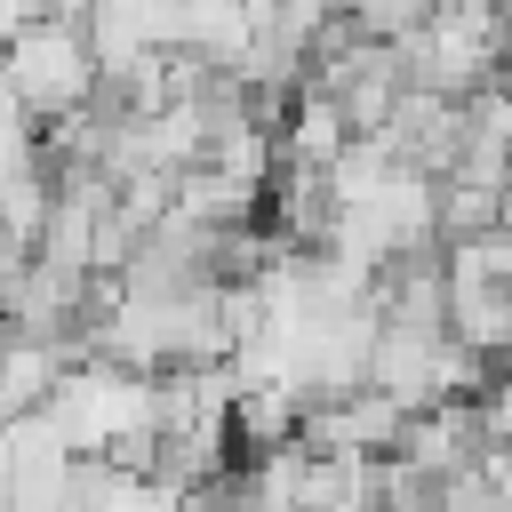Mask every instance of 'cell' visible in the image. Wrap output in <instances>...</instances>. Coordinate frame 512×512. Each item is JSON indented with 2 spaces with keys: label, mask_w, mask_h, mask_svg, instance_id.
Listing matches in <instances>:
<instances>
[{
  "label": "cell",
  "mask_w": 512,
  "mask_h": 512,
  "mask_svg": "<svg viewBox=\"0 0 512 512\" xmlns=\"http://www.w3.org/2000/svg\"><path fill=\"white\" fill-rule=\"evenodd\" d=\"M48 424L72 440L80 464H128V472H152V448H160V376L88 352V360H72V376L56 384Z\"/></svg>",
  "instance_id": "obj_1"
},
{
  "label": "cell",
  "mask_w": 512,
  "mask_h": 512,
  "mask_svg": "<svg viewBox=\"0 0 512 512\" xmlns=\"http://www.w3.org/2000/svg\"><path fill=\"white\" fill-rule=\"evenodd\" d=\"M0 64H8V88L24 96L32 120H72V112H88V104L104 96V64H96V40H88L80 16H40V24H24V32L0 48Z\"/></svg>",
  "instance_id": "obj_2"
},
{
  "label": "cell",
  "mask_w": 512,
  "mask_h": 512,
  "mask_svg": "<svg viewBox=\"0 0 512 512\" xmlns=\"http://www.w3.org/2000/svg\"><path fill=\"white\" fill-rule=\"evenodd\" d=\"M400 432H408V408L384 400L376 384H352V392H328L304 408V448H320V456L384 464V456H400Z\"/></svg>",
  "instance_id": "obj_3"
},
{
  "label": "cell",
  "mask_w": 512,
  "mask_h": 512,
  "mask_svg": "<svg viewBox=\"0 0 512 512\" xmlns=\"http://www.w3.org/2000/svg\"><path fill=\"white\" fill-rule=\"evenodd\" d=\"M352 144H360V128L344 120V104H336L328 88H312V80H304V88L288 96V120H280V160H288V168L328 176Z\"/></svg>",
  "instance_id": "obj_4"
},
{
  "label": "cell",
  "mask_w": 512,
  "mask_h": 512,
  "mask_svg": "<svg viewBox=\"0 0 512 512\" xmlns=\"http://www.w3.org/2000/svg\"><path fill=\"white\" fill-rule=\"evenodd\" d=\"M432 8L440 0H344V16H352V32H368V40H416L424 24H432Z\"/></svg>",
  "instance_id": "obj_5"
},
{
  "label": "cell",
  "mask_w": 512,
  "mask_h": 512,
  "mask_svg": "<svg viewBox=\"0 0 512 512\" xmlns=\"http://www.w3.org/2000/svg\"><path fill=\"white\" fill-rule=\"evenodd\" d=\"M480 416H488V440H496V448H512V368L480 392Z\"/></svg>",
  "instance_id": "obj_6"
}]
</instances>
